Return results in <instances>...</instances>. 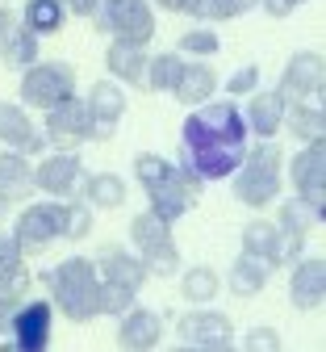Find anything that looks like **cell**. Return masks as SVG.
Returning a JSON list of instances; mask_svg holds the SVG:
<instances>
[{
	"label": "cell",
	"mask_w": 326,
	"mask_h": 352,
	"mask_svg": "<svg viewBox=\"0 0 326 352\" xmlns=\"http://www.w3.org/2000/svg\"><path fill=\"white\" fill-rule=\"evenodd\" d=\"M247 122L235 101H209L201 109H189L180 130V160L189 164L201 181H230L247 155Z\"/></svg>",
	"instance_id": "cell-1"
},
{
	"label": "cell",
	"mask_w": 326,
	"mask_h": 352,
	"mask_svg": "<svg viewBox=\"0 0 326 352\" xmlns=\"http://www.w3.org/2000/svg\"><path fill=\"white\" fill-rule=\"evenodd\" d=\"M97 269H92V256H67L59 264L42 273V289L51 311L67 315L71 323H92L97 319Z\"/></svg>",
	"instance_id": "cell-2"
},
{
	"label": "cell",
	"mask_w": 326,
	"mask_h": 352,
	"mask_svg": "<svg viewBox=\"0 0 326 352\" xmlns=\"http://www.w3.org/2000/svg\"><path fill=\"white\" fill-rule=\"evenodd\" d=\"M285 151L281 143H255L247 147L239 172L230 176L235 181V197L247 206V210H268L281 201V189H285Z\"/></svg>",
	"instance_id": "cell-3"
},
{
	"label": "cell",
	"mask_w": 326,
	"mask_h": 352,
	"mask_svg": "<svg viewBox=\"0 0 326 352\" xmlns=\"http://www.w3.org/2000/svg\"><path fill=\"white\" fill-rule=\"evenodd\" d=\"M130 252L147 264V273L151 277H176L180 273V248H176V239H172V227L167 223H159V218L151 214V210H143V214H134L130 218Z\"/></svg>",
	"instance_id": "cell-4"
},
{
	"label": "cell",
	"mask_w": 326,
	"mask_h": 352,
	"mask_svg": "<svg viewBox=\"0 0 326 352\" xmlns=\"http://www.w3.org/2000/svg\"><path fill=\"white\" fill-rule=\"evenodd\" d=\"M17 93H21V109H55L63 101L75 97V67L71 63H55V59H38L34 67L21 72V84H17Z\"/></svg>",
	"instance_id": "cell-5"
},
{
	"label": "cell",
	"mask_w": 326,
	"mask_h": 352,
	"mask_svg": "<svg viewBox=\"0 0 326 352\" xmlns=\"http://www.w3.org/2000/svg\"><path fill=\"white\" fill-rule=\"evenodd\" d=\"M55 311L46 298H25L9 315V327L0 336V352H51Z\"/></svg>",
	"instance_id": "cell-6"
},
{
	"label": "cell",
	"mask_w": 326,
	"mask_h": 352,
	"mask_svg": "<svg viewBox=\"0 0 326 352\" xmlns=\"http://www.w3.org/2000/svg\"><path fill=\"white\" fill-rule=\"evenodd\" d=\"M63 206L67 201H34V206H25L21 214H17V223H13V243L21 248V256L30 260V256H42L51 243H59L63 239Z\"/></svg>",
	"instance_id": "cell-7"
},
{
	"label": "cell",
	"mask_w": 326,
	"mask_h": 352,
	"mask_svg": "<svg viewBox=\"0 0 326 352\" xmlns=\"http://www.w3.org/2000/svg\"><path fill=\"white\" fill-rule=\"evenodd\" d=\"M97 30L113 34L117 42H130V47H143L155 38V9L147 0H101L97 9Z\"/></svg>",
	"instance_id": "cell-8"
},
{
	"label": "cell",
	"mask_w": 326,
	"mask_h": 352,
	"mask_svg": "<svg viewBox=\"0 0 326 352\" xmlns=\"http://www.w3.org/2000/svg\"><path fill=\"white\" fill-rule=\"evenodd\" d=\"M243 256L268 264V269L276 273L281 264H293L305 256V243L301 239H285L281 231H276L272 218H251V223L243 227Z\"/></svg>",
	"instance_id": "cell-9"
},
{
	"label": "cell",
	"mask_w": 326,
	"mask_h": 352,
	"mask_svg": "<svg viewBox=\"0 0 326 352\" xmlns=\"http://www.w3.org/2000/svg\"><path fill=\"white\" fill-rule=\"evenodd\" d=\"M84 160L80 151H51L42 155L38 168H34V189L46 193L51 201H71L80 193V181H84Z\"/></svg>",
	"instance_id": "cell-10"
},
{
	"label": "cell",
	"mask_w": 326,
	"mask_h": 352,
	"mask_svg": "<svg viewBox=\"0 0 326 352\" xmlns=\"http://www.w3.org/2000/svg\"><path fill=\"white\" fill-rule=\"evenodd\" d=\"M46 147L55 151H75L84 143H92V118H88V105L84 97H71L55 109H46V130H42Z\"/></svg>",
	"instance_id": "cell-11"
},
{
	"label": "cell",
	"mask_w": 326,
	"mask_h": 352,
	"mask_svg": "<svg viewBox=\"0 0 326 352\" xmlns=\"http://www.w3.org/2000/svg\"><path fill=\"white\" fill-rule=\"evenodd\" d=\"M285 164H289V181L297 197L310 201L314 214H326V143H305Z\"/></svg>",
	"instance_id": "cell-12"
},
{
	"label": "cell",
	"mask_w": 326,
	"mask_h": 352,
	"mask_svg": "<svg viewBox=\"0 0 326 352\" xmlns=\"http://www.w3.org/2000/svg\"><path fill=\"white\" fill-rule=\"evenodd\" d=\"M322 55L318 51H297L285 72H281V84H276V93H281L289 105H301V101H318L322 97Z\"/></svg>",
	"instance_id": "cell-13"
},
{
	"label": "cell",
	"mask_w": 326,
	"mask_h": 352,
	"mask_svg": "<svg viewBox=\"0 0 326 352\" xmlns=\"http://www.w3.org/2000/svg\"><path fill=\"white\" fill-rule=\"evenodd\" d=\"M84 105H88V118H92V139L109 143V139L117 135V122L126 118L130 97H126V88H121V84H113V80H97V84L88 88Z\"/></svg>",
	"instance_id": "cell-14"
},
{
	"label": "cell",
	"mask_w": 326,
	"mask_h": 352,
	"mask_svg": "<svg viewBox=\"0 0 326 352\" xmlns=\"http://www.w3.org/2000/svg\"><path fill=\"white\" fill-rule=\"evenodd\" d=\"M92 269H97V277L101 281H109V285H121V289H143L147 281H151V273H147V264L138 260L126 243H105L97 256H92Z\"/></svg>",
	"instance_id": "cell-15"
},
{
	"label": "cell",
	"mask_w": 326,
	"mask_h": 352,
	"mask_svg": "<svg viewBox=\"0 0 326 352\" xmlns=\"http://www.w3.org/2000/svg\"><path fill=\"white\" fill-rule=\"evenodd\" d=\"M326 302V260L301 256L289 264V306L293 311H318Z\"/></svg>",
	"instance_id": "cell-16"
},
{
	"label": "cell",
	"mask_w": 326,
	"mask_h": 352,
	"mask_svg": "<svg viewBox=\"0 0 326 352\" xmlns=\"http://www.w3.org/2000/svg\"><path fill=\"white\" fill-rule=\"evenodd\" d=\"M176 336L189 348H209V344H222V340L235 336V323L222 311H213V306H193V311H184L176 319Z\"/></svg>",
	"instance_id": "cell-17"
},
{
	"label": "cell",
	"mask_w": 326,
	"mask_h": 352,
	"mask_svg": "<svg viewBox=\"0 0 326 352\" xmlns=\"http://www.w3.org/2000/svg\"><path fill=\"white\" fill-rule=\"evenodd\" d=\"M163 344V315L151 306H130L117 319V348L121 352H155Z\"/></svg>",
	"instance_id": "cell-18"
},
{
	"label": "cell",
	"mask_w": 326,
	"mask_h": 352,
	"mask_svg": "<svg viewBox=\"0 0 326 352\" xmlns=\"http://www.w3.org/2000/svg\"><path fill=\"white\" fill-rule=\"evenodd\" d=\"M285 113H289V101L276 93V88H259L251 93V105L243 109V122H247V135H255L259 143H276V135L285 130Z\"/></svg>",
	"instance_id": "cell-19"
},
{
	"label": "cell",
	"mask_w": 326,
	"mask_h": 352,
	"mask_svg": "<svg viewBox=\"0 0 326 352\" xmlns=\"http://www.w3.org/2000/svg\"><path fill=\"white\" fill-rule=\"evenodd\" d=\"M0 147L21 151L25 160L46 151L42 130H34V118H30L17 101H0Z\"/></svg>",
	"instance_id": "cell-20"
},
{
	"label": "cell",
	"mask_w": 326,
	"mask_h": 352,
	"mask_svg": "<svg viewBox=\"0 0 326 352\" xmlns=\"http://www.w3.org/2000/svg\"><path fill=\"white\" fill-rule=\"evenodd\" d=\"M147 197H151V206H147V210L159 218V223H167V227H172V223H180V218H184V214H189V210L201 201V197H197L189 185L180 181V172H172L163 185L147 189Z\"/></svg>",
	"instance_id": "cell-21"
},
{
	"label": "cell",
	"mask_w": 326,
	"mask_h": 352,
	"mask_svg": "<svg viewBox=\"0 0 326 352\" xmlns=\"http://www.w3.org/2000/svg\"><path fill=\"white\" fill-rule=\"evenodd\" d=\"M126 193H130L126 176H117V172H92V176H84V181H80V193L75 197L88 210H121L126 206Z\"/></svg>",
	"instance_id": "cell-22"
},
{
	"label": "cell",
	"mask_w": 326,
	"mask_h": 352,
	"mask_svg": "<svg viewBox=\"0 0 326 352\" xmlns=\"http://www.w3.org/2000/svg\"><path fill=\"white\" fill-rule=\"evenodd\" d=\"M213 93H218V72H213V63H184L180 84H176L172 97L184 101L189 109H201V105L213 101Z\"/></svg>",
	"instance_id": "cell-23"
},
{
	"label": "cell",
	"mask_w": 326,
	"mask_h": 352,
	"mask_svg": "<svg viewBox=\"0 0 326 352\" xmlns=\"http://www.w3.org/2000/svg\"><path fill=\"white\" fill-rule=\"evenodd\" d=\"M105 67H109V80L113 84H143L147 76V51L143 47H130V42H109V51H105Z\"/></svg>",
	"instance_id": "cell-24"
},
{
	"label": "cell",
	"mask_w": 326,
	"mask_h": 352,
	"mask_svg": "<svg viewBox=\"0 0 326 352\" xmlns=\"http://www.w3.org/2000/svg\"><path fill=\"white\" fill-rule=\"evenodd\" d=\"M272 223H276V231H281L285 239H310V231L314 227H322V214H314L310 210V201H301L297 193L293 197H285L281 201V210H276V218H272Z\"/></svg>",
	"instance_id": "cell-25"
},
{
	"label": "cell",
	"mask_w": 326,
	"mask_h": 352,
	"mask_svg": "<svg viewBox=\"0 0 326 352\" xmlns=\"http://www.w3.org/2000/svg\"><path fill=\"white\" fill-rule=\"evenodd\" d=\"M285 130L297 139V147H305V143H322V139H326V113H322V101L289 105V113H285Z\"/></svg>",
	"instance_id": "cell-26"
},
{
	"label": "cell",
	"mask_w": 326,
	"mask_h": 352,
	"mask_svg": "<svg viewBox=\"0 0 326 352\" xmlns=\"http://www.w3.org/2000/svg\"><path fill=\"white\" fill-rule=\"evenodd\" d=\"M180 298L189 306H209L222 294V273L209 269V264H193V269H180Z\"/></svg>",
	"instance_id": "cell-27"
},
{
	"label": "cell",
	"mask_w": 326,
	"mask_h": 352,
	"mask_svg": "<svg viewBox=\"0 0 326 352\" xmlns=\"http://www.w3.org/2000/svg\"><path fill=\"white\" fill-rule=\"evenodd\" d=\"M34 193V164L21 155V151H0V197L13 201V197H25Z\"/></svg>",
	"instance_id": "cell-28"
},
{
	"label": "cell",
	"mask_w": 326,
	"mask_h": 352,
	"mask_svg": "<svg viewBox=\"0 0 326 352\" xmlns=\"http://www.w3.org/2000/svg\"><path fill=\"white\" fill-rule=\"evenodd\" d=\"M268 277H272L268 264H259L251 256H239L235 264H230V273H226V285H230V294H235V298H255V294H264Z\"/></svg>",
	"instance_id": "cell-29"
},
{
	"label": "cell",
	"mask_w": 326,
	"mask_h": 352,
	"mask_svg": "<svg viewBox=\"0 0 326 352\" xmlns=\"http://www.w3.org/2000/svg\"><path fill=\"white\" fill-rule=\"evenodd\" d=\"M67 21L59 0H25L21 5V30H30L34 38H46V34H59Z\"/></svg>",
	"instance_id": "cell-30"
},
{
	"label": "cell",
	"mask_w": 326,
	"mask_h": 352,
	"mask_svg": "<svg viewBox=\"0 0 326 352\" xmlns=\"http://www.w3.org/2000/svg\"><path fill=\"white\" fill-rule=\"evenodd\" d=\"M38 42H42V38H34L30 30L13 25V30L5 34V42H0V59H5V67H13V72L34 67V63L42 59V47H38Z\"/></svg>",
	"instance_id": "cell-31"
},
{
	"label": "cell",
	"mask_w": 326,
	"mask_h": 352,
	"mask_svg": "<svg viewBox=\"0 0 326 352\" xmlns=\"http://www.w3.org/2000/svg\"><path fill=\"white\" fill-rule=\"evenodd\" d=\"M184 63H189V59H184V55H176V51L147 55V76H143V84L151 88V93H176Z\"/></svg>",
	"instance_id": "cell-32"
},
{
	"label": "cell",
	"mask_w": 326,
	"mask_h": 352,
	"mask_svg": "<svg viewBox=\"0 0 326 352\" xmlns=\"http://www.w3.org/2000/svg\"><path fill=\"white\" fill-rule=\"evenodd\" d=\"M172 172H176V164L163 160V155H155V151H138V155H134V181L143 185V193L155 189V185H163Z\"/></svg>",
	"instance_id": "cell-33"
},
{
	"label": "cell",
	"mask_w": 326,
	"mask_h": 352,
	"mask_svg": "<svg viewBox=\"0 0 326 352\" xmlns=\"http://www.w3.org/2000/svg\"><path fill=\"white\" fill-rule=\"evenodd\" d=\"M218 51H222V38H218L209 25H197V30H184V34H180V51H176V55H193V59L201 63V59H213Z\"/></svg>",
	"instance_id": "cell-34"
},
{
	"label": "cell",
	"mask_w": 326,
	"mask_h": 352,
	"mask_svg": "<svg viewBox=\"0 0 326 352\" xmlns=\"http://www.w3.org/2000/svg\"><path fill=\"white\" fill-rule=\"evenodd\" d=\"M130 306H138V294H134V289H121V285H109V281L97 285V315L121 319Z\"/></svg>",
	"instance_id": "cell-35"
},
{
	"label": "cell",
	"mask_w": 326,
	"mask_h": 352,
	"mask_svg": "<svg viewBox=\"0 0 326 352\" xmlns=\"http://www.w3.org/2000/svg\"><path fill=\"white\" fill-rule=\"evenodd\" d=\"M259 9V0H197V21H230Z\"/></svg>",
	"instance_id": "cell-36"
},
{
	"label": "cell",
	"mask_w": 326,
	"mask_h": 352,
	"mask_svg": "<svg viewBox=\"0 0 326 352\" xmlns=\"http://www.w3.org/2000/svg\"><path fill=\"white\" fill-rule=\"evenodd\" d=\"M92 235V210L80 201V197H71L67 206H63V239L67 243H84Z\"/></svg>",
	"instance_id": "cell-37"
},
{
	"label": "cell",
	"mask_w": 326,
	"mask_h": 352,
	"mask_svg": "<svg viewBox=\"0 0 326 352\" xmlns=\"http://www.w3.org/2000/svg\"><path fill=\"white\" fill-rule=\"evenodd\" d=\"M239 352H285V340H281V331H276L272 323H255V327H247Z\"/></svg>",
	"instance_id": "cell-38"
},
{
	"label": "cell",
	"mask_w": 326,
	"mask_h": 352,
	"mask_svg": "<svg viewBox=\"0 0 326 352\" xmlns=\"http://www.w3.org/2000/svg\"><path fill=\"white\" fill-rule=\"evenodd\" d=\"M226 101H239V97H247V93H259V67L255 63H243L239 72H230V80H226Z\"/></svg>",
	"instance_id": "cell-39"
},
{
	"label": "cell",
	"mask_w": 326,
	"mask_h": 352,
	"mask_svg": "<svg viewBox=\"0 0 326 352\" xmlns=\"http://www.w3.org/2000/svg\"><path fill=\"white\" fill-rule=\"evenodd\" d=\"M21 264H25L21 248L13 243V235H9V231H0V273H9V269H21Z\"/></svg>",
	"instance_id": "cell-40"
},
{
	"label": "cell",
	"mask_w": 326,
	"mask_h": 352,
	"mask_svg": "<svg viewBox=\"0 0 326 352\" xmlns=\"http://www.w3.org/2000/svg\"><path fill=\"white\" fill-rule=\"evenodd\" d=\"M305 5V0H259V9L268 13V17H276V21H281V17H289L293 9H301Z\"/></svg>",
	"instance_id": "cell-41"
},
{
	"label": "cell",
	"mask_w": 326,
	"mask_h": 352,
	"mask_svg": "<svg viewBox=\"0 0 326 352\" xmlns=\"http://www.w3.org/2000/svg\"><path fill=\"white\" fill-rule=\"evenodd\" d=\"M147 5H159V9H167V13H184V17L197 21V0H147Z\"/></svg>",
	"instance_id": "cell-42"
},
{
	"label": "cell",
	"mask_w": 326,
	"mask_h": 352,
	"mask_svg": "<svg viewBox=\"0 0 326 352\" xmlns=\"http://www.w3.org/2000/svg\"><path fill=\"white\" fill-rule=\"evenodd\" d=\"M59 5H63V13H75V17H97L101 0H59Z\"/></svg>",
	"instance_id": "cell-43"
},
{
	"label": "cell",
	"mask_w": 326,
	"mask_h": 352,
	"mask_svg": "<svg viewBox=\"0 0 326 352\" xmlns=\"http://www.w3.org/2000/svg\"><path fill=\"white\" fill-rule=\"evenodd\" d=\"M13 25H17V21H13V9L5 5V0H0V42H5V34H9Z\"/></svg>",
	"instance_id": "cell-44"
},
{
	"label": "cell",
	"mask_w": 326,
	"mask_h": 352,
	"mask_svg": "<svg viewBox=\"0 0 326 352\" xmlns=\"http://www.w3.org/2000/svg\"><path fill=\"white\" fill-rule=\"evenodd\" d=\"M201 352H239V348H235V340H222V344H209V348H201Z\"/></svg>",
	"instance_id": "cell-45"
},
{
	"label": "cell",
	"mask_w": 326,
	"mask_h": 352,
	"mask_svg": "<svg viewBox=\"0 0 326 352\" xmlns=\"http://www.w3.org/2000/svg\"><path fill=\"white\" fill-rule=\"evenodd\" d=\"M5 218H9V201L0 197V227H5Z\"/></svg>",
	"instance_id": "cell-46"
},
{
	"label": "cell",
	"mask_w": 326,
	"mask_h": 352,
	"mask_svg": "<svg viewBox=\"0 0 326 352\" xmlns=\"http://www.w3.org/2000/svg\"><path fill=\"white\" fill-rule=\"evenodd\" d=\"M5 327H9V311L0 306V336H5Z\"/></svg>",
	"instance_id": "cell-47"
},
{
	"label": "cell",
	"mask_w": 326,
	"mask_h": 352,
	"mask_svg": "<svg viewBox=\"0 0 326 352\" xmlns=\"http://www.w3.org/2000/svg\"><path fill=\"white\" fill-rule=\"evenodd\" d=\"M167 352H201V348H189V344H176V348H167Z\"/></svg>",
	"instance_id": "cell-48"
}]
</instances>
